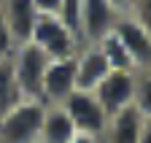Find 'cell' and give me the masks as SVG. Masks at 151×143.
Instances as JSON below:
<instances>
[{"instance_id": "6da1fadb", "label": "cell", "mask_w": 151, "mask_h": 143, "mask_svg": "<svg viewBox=\"0 0 151 143\" xmlns=\"http://www.w3.org/2000/svg\"><path fill=\"white\" fill-rule=\"evenodd\" d=\"M46 103L22 97L0 116V143H41V124Z\"/></svg>"}, {"instance_id": "7a4b0ae2", "label": "cell", "mask_w": 151, "mask_h": 143, "mask_svg": "<svg viewBox=\"0 0 151 143\" xmlns=\"http://www.w3.org/2000/svg\"><path fill=\"white\" fill-rule=\"evenodd\" d=\"M49 62H51V57H49L38 43H32V41L16 43L14 54H11V65H14L16 84H19V89H22V97H35V100H41L43 73H46Z\"/></svg>"}, {"instance_id": "3957f363", "label": "cell", "mask_w": 151, "mask_h": 143, "mask_svg": "<svg viewBox=\"0 0 151 143\" xmlns=\"http://www.w3.org/2000/svg\"><path fill=\"white\" fill-rule=\"evenodd\" d=\"M30 41L38 43L51 60H60V57H73L78 51L81 41L62 24V19L57 14H38V22L32 27Z\"/></svg>"}, {"instance_id": "277c9868", "label": "cell", "mask_w": 151, "mask_h": 143, "mask_svg": "<svg viewBox=\"0 0 151 143\" xmlns=\"http://www.w3.org/2000/svg\"><path fill=\"white\" fill-rule=\"evenodd\" d=\"M60 105L65 108V114L70 116L73 127L78 132H89V135L103 138V132L108 127V114L103 111V105L94 97V92H89V89H73Z\"/></svg>"}, {"instance_id": "5b68a950", "label": "cell", "mask_w": 151, "mask_h": 143, "mask_svg": "<svg viewBox=\"0 0 151 143\" xmlns=\"http://www.w3.org/2000/svg\"><path fill=\"white\" fill-rule=\"evenodd\" d=\"M135 76H138V70H108V76L92 89L108 116L132 105V100H135Z\"/></svg>"}, {"instance_id": "8992f818", "label": "cell", "mask_w": 151, "mask_h": 143, "mask_svg": "<svg viewBox=\"0 0 151 143\" xmlns=\"http://www.w3.org/2000/svg\"><path fill=\"white\" fill-rule=\"evenodd\" d=\"M113 30L122 38V43L127 46V51L132 54L138 70L151 68V30H148V24L143 19H138L135 14H119Z\"/></svg>"}, {"instance_id": "52a82bcc", "label": "cell", "mask_w": 151, "mask_h": 143, "mask_svg": "<svg viewBox=\"0 0 151 143\" xmlns=\"http://www.w3.org/2000/svg\"><path fill=\"white\" fill-rule=\"evenodd\" d=\"M73 89H76V54L51 60L49 68H46V73H43L41 100L46 105H60Z\"/></svg>"}, {"instance_id": "ba28073f", "label": "cell", "mask_w": 151, "mask_h": 143, "mask_svg": "<svg viewBox=\"0 0 151 143\" xmlns=\"http://www.w3.org/2000/svg\"><path fill=\"white\" fill-rule=\"evenodd\" d=\"M119 14L108 0H81V41L94 43L108 30H113Z\"/></svg>"}, {"instance_id": "9c48e42d", "label": "cell", "mask_w": 151, "mask_h": 143, "mask_svg": "<svg viewBox=\"0 0 151 143\" xmlns=\"http://www.w3.org/2000/svg\"><path fill=\"white\" fill-rule=\"evenodd\" d=\"M108 62L97 43H81L76 51V89H92L108 76Z\"/></svg>"}, {"instance_id": "30bf717a", "label": "cell", "mask_w": 151, "mask_h": 143, "mask_svg": "<svg viewBox=\"0 0 151 143\" xmlns=\"http://www.w3.org/2000/svg\"><path fill=\"white\" fill-rule=\"evenodd\" d=\"M146 127H148V121L140 116L135 105H129V108L108 116V127H105L103 138H105V143H140Z\"/></svg>"}, {"instance_id": "8fae6325", "label": "cell", "mask_w": 151, "mask_h": 143, "mask_svg": "<svg viewBox=\"0 0 151 143\" xmlns=\"http://www.w3.org/2000/svg\"><path fill=\"white\" fill-rule=\"evenodd\" d=\"M0 8L6 14V22L11 27V35L16 43L22 41H30L32 35V27L38 22V11L32 0H0Z\"/></svg>"}, {"instance_id": "7c38bea8", "label": "cell", "mask_w": 151, "mask_h": 143, "mask_svg": "<svg viewBox=\"0 0 151 143\" xmlns=\"http://www.w3.org/2000/svg\"><path fill=\"white\" fill-rule=\"evenodd\" d=\"M76 132L78 130L73 127L62 105H46L43 124H41V143H68Z\"/></svg>"}, {"instance_id": "4fadbf2b", "label": "cell", "mask_w": 151, "mask_h": 143, "mask_svg": "<svg viewBox=\"0 0 151 143\" xmlns=\"http://www.w3.org/2000/svg\"><path fill=\"white\" fill-rule=\"evenodd\" d=\"M94 43L103 51V57H105L111 70H138L135 60H132V54L127 51V46L122 43V38L116 35V30H108L103 38H97Z\"/></svg>"}, {"instance_id": "5bb4252c", "label": "cell", "mask_w": 151, "mask_h": 143, "mask_svg": "<svg viewBox=\"0 0 151 143\" xmlns=\"http://www.w3.org/2000/svg\"><path fill=\"white\" fill-rule=\"evenodd\" d=\"M19 100H22V89L16 84L11 57H3L0 60V116H3L11 105H16Z\"/></svg>"}, {"instance_id": "9a60e30c", "label": "cell", "mask_w": 151, "mask_h": 143, "mask_svg": "<svg viewBox=\"0 0 151 143\" xmlns=\"http://www.w3.org/2000/svg\"><path fill=\"white\" fill-rule=\"evenodd\" d=\"M132 105L140 111V116L146 121H151V68L138 70L135 76V100Z\"/></svg>"}, {"instance_id": "2e32d148", "label": "cell", "mask_w": 151, "mask_h": 143, "mask_svg": "<svg viewBox=\"0 0 151 143\" xmlns=\"http://www.w3.org/2000/svg\"><path fill=\"white\" fill-rule=\"evenodd\" d=\"M57 16L62 19V24L81 41V0H60ZM84 43V41H81Z\"/></svg>"}, {"instance_id": "e0dca14e", "label": "cell", "mask_w": 151, "mask_h": 143, "mask_svg": "<svg viewBox=\"0 0 151 143\" xmlns=\"http://www.w3.org/2000/svg\"><path fill=\"white\" fill-rule=\"evenodd\" d=\"M14 49H16V41H14L11 27L6 22V14H3V8H0V60H3V57H11Z\"/></svg>"}, {"instance_id": "ac0fdd59", "label": "cell", "mask_w": 151, "mask_h": 143, "mask_svg": "<svg viewBox=\"0 0 151 143\" xmlns=\"http://www.w3.org/2000/svg\"><path fill=\"white\" fill-rule=\"evenodd\" d=\"M132 14L138 19H143L151 30V0H132Z\"/></svg>"}, {"instance_id": "d6986e66", "label": "cell", "mask_w": 151, "mask_h": 143, "mask_svg": "<svg viewBox=\"0 0 151 143\" xmlns=\"http://www.w3.org/2000/svg\"><path fill=\"white\" fill-rule=\"evenodd\" d=\"M32 3L41 14H57V8H60V0H32Z\"/></svg>"}, {"instance_id": "ffe728a7", "label": "cell", "mask_w": 151, "mask_h": 143, "mask_svg": "<svg viewBox=\"0 0 151 143\" xmlns=\"http://www.w3.org/2000/svg\"><path fill=\"white\" fill-rule=\"evenodd\" d=\"M68 143H100V135H89V132H76Z\"/></svg>"}, {"instance_id": "44dd1931", "label": "cell", "mask_w": 151, "mask_h": 143, "mask_svg": "<svg viewBox=\"0 0 151 143\" xmlns=\"http://www.w3.org/2000/svg\"><path fill=\"white\" fill-rule=\"evenodd\" d=\"M116 8V14H132V0H108Z\"/></svg>"}, {"instance_id": "7402d4cb", "label": "cell", "mask_w": 151, "mask_h": 143, "mask_svg": "<svg viewBox=\"0 0 151 143\" xmlns=\"http://www.w3.org/2000/svg\"><path fill=\"white\" fill-rule=\"evenodd\" d=\"M140 143H151V121H148V127H146V132H143V140Z\"/></svg>"}]
</instances>
